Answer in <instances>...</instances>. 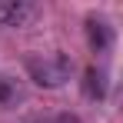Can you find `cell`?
Segmentation results:
<instances>
[{"label":"cell","instance_id":"cell-4","mask_svg":"<svg viewBox=\"0 0 123 123\" xmlns=\"http://www.w3.org/2000/svg\"><path fill=\"white\" fill-rule=\"evenodd\" d=\"M83 93L90 100H103L106 97V73L100 67H86V73H83Z\"/></svg>","mask_w":123,"mask_h":123},{"label":"cell","instance_id":"cell-1","mask_svg":"<svg viewBox=\"0 0 123 123\" xmlns=\"http://www.w3.org/2000/svg\"><path fill=\"white\" fill-rule=\"evenodd\" d=\"M27 73L37 86L57 90L73 77V60L67 53H43V57H27Z\"/></svg>","mask_w":123,"mask_h":123},{"label":"cell","instance_id":"cell-2","mask_svg":"<svg viewBox=\"0 0 123 123\" xmlns=\"http://www.w3.org/2000/svg\"><path fill=\"white\" fill-rule=\"evenodd\" d=\"M30 13L33 7L23 0H0V27H20Z\"/></svg>","mask_w":123,"mask_h":123},{"label":"cell","instance_id":"cell-6","mask_svg":"<svg viewBox=\"0 0 123 123\" xmlns=\"http://www.w3.org/2000/svg\"><path fill=\"white\" fill-rule=\"evenodd\" d=\"M60 123H80L77 117H60Z\"/></svg>","mask_w":123,"mask_h":123},{"label":"cell","instance_id":"cell-3","mask_svg":"<svg viewBox=\"0 0 123 123\" xmlns=\"http://www.w3.org/2000/svg\"><path fill=\"white\" fill-rule=\"evenodd\" d=\"M86 40H90V47H93L97 53L106 50L110 40H113V33H110L106 20H100V17H86Z\"/></svg>","mask_w":123,"mask_h":123},{"label":"cell","instance_id":"cell-5","mask_svg":"<svg viewBox=\"0 0 123 123\" xmlns=\"http://www.w3.org/2000/svg\"><path fill=\"white\" fill-rule=\"evenodd\" d=\"M13 93H17V90H13V83L7 80V77H0V106H7V103L13 100Z\"/></svg>","mask_w":123,"mask_h":123},{"label":"cell","instance_id":"cell-7","mask_svg":"<svg viewBox=\"0 0 123 123\" xmlns=\"http://www.w3.org/2000/svg\"><path fill=\"white\" fill-rule=\"evenodd\" d=\"M30 123H50V120H30Z\"/></svg>","mask_w":123,"mask_h":123}]
</instances>
